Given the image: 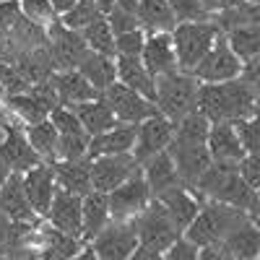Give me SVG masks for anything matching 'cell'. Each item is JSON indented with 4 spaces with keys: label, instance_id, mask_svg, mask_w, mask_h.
I'll return each mask as SVG.
<instances>
[{
    "label": "cell",
    "instance_id": "30bf717a",
    "mask_svg": "<svg viewBox=\"0 0 260 260\" xmlns=\"http://www.w3.org/2000/svg\"><path fill=\"white\" fill-rule=\"evenodd\" d=\"M151 201V190L143 177V172H133L127 180H122L117 187L107 192V203H110V216L112 219H133L138 216L146 203Z\"/></svg>",
    "mask_w": 260,
    "mask_h": 260
},
{
    "label": "cell",
    "instance_id": "ac0fdd59",
    "mask_svg": "<svg viewBox=\"0 0 260 260\" xmlns=\"http://www.w3.org/2000/svg\"><path fill=\"white\" fill-rule=\"evenodd\" d=\"M21 185H24V192L31 203V208L37 211V216H45L52 201V192L57 187L55 182V172L50 164H34L26 172H21Z\"/></svg>",
    "mask_w": 260,
    "mask_h": 260
},
{
    "label": "cell",
    "instance_id": "2e32d148",
    "mask_svg": "<svg viewBox=\"0 0 260 260\" xmlns=\"http://www.w3.org/2000/svg\"><path fill=\"white\" fill-rule=\"evenodd\" d=\"M172 161H175V169H177V177L182 185H192L203 175V169L213 161L206 143H177V141H169L167 146Z\"/></svg>",
    "mask_w": 260,
    "mask_h": 260
},
{
    "label": "cell",
    "instance_id": "816d5d0a",
    "mask_svg": "<svg viewBox=\"0 0 260 260\" xmlns=\"http://www.w3.org/2000/svg\"><path fill=\"white\" fill-rule=\"evenodd\" d=\"M138 3H141V0H115V6H117V8L130 11V13H136V11H138Z\"/></svg>",
    "mask_w": 260,
    "mask_h": 260
},
{
    "label": "cell",
    "instance_id": "cb8c5ba5",
    "mask_svg": "<svg viewBox=\"0 0 260 260\" xmlns=\"http://www.w3.org/2000/svg\"><path fill=\"white\" fill-rule=\"evenodd\" d=\"M206 148L213 161H240L245 156V148L237 138L232 122H211L206 136Z\"/></svg>",
    "mask_w": 260,
    "mask_h": 260
},
{
    "label": "cell",
    "instance_id": "836d02e7",
    "mask_svg": "<svg viewBox=\"0 0 260 260\" xmlns=\"http://www.w3.org/2000/svg\"><path fill=\"white\" fill-rule=\"evenodd\" d=\"M226 45L229 50L240 57L242 62L257 57L260 52V26L257 24H245V26H232L226 29Z\"/></svg>",
    "mask_w": 260,
    "mask_h": 260
},
{
    "label": "cell",
    "instance_id": "b9f144b4",
    "mask_svg": "<svg viewBox=\"0 0 260 260\" xmlns=\"http://www.w3.org/2000/svg\"><path fill=\"white\" fill-rule=\"evenodd\" d=\"M21 6V16H26L29 21H34L37 26H50L52 21L57 18L52 13L50 0H18Z\"/></svg>",
    "mask_w": 260,
    "mask_h": 260
},
{
    "label": "cell",
    "instance_id": "4fadbf2b",
    "mask_svg": "<svg viewBox=\"0 0 260 260\" xmlns=\"http://www.w3.org/2000/svg\"><path fill=\"white\" fill-rule=\"evenodd\" d=\"M55 104H57V94H55V86H52L50 78L42 81V83H34L31 89L21 91V94L8 96V107L16 112V117L26 125L45 120Z\"/></svg>",
    "mask_w": 260,
    "mask_h": 260
},
{
    "label": "cell",
    "instance_id": "6f0895ef",
    "mask_svg": "<svg viewBox=\"0 0 260 260\" xmlns=\"http://www.w3.org/2000/svg\"><path fill=\"white\" fill-rule=\"evenodd\" d=\"M250 3H257V0H250Z\"/></svg>",
    "mask_w": 260,
    "mask_h": 260
},
{
    "label": "cell",
    "instance_id": "8fae6325",
    "mask_svg": "<svg viewBox=\"0 0 260 260\" xmlns=\"http://www.w3.org/2000/svg\"><path fill=\"white\" fill-rule=\"evenodd\" d=\"M141 164L136 161V156L125 151V154H104V156H94L89 159V177H91V190H102L110 192L112 187H117L122 180H127L133 172H138Z\"/></svg>",
    "mask_w": 260,
    "mask_h": 260
},
{
    "label": "cell",
    "instance_id": "277c9868",
    "mask_svg": "<svg viewBox=\"0 0 260 260\" xmlns=\"http://www.w3.org/2000/svg\"><path fill=\"white\" fill-rule=\"evenodd\" d=\"M245 219H250L245 211L234 208V206H226V203H219V201H208L206 206L198 208L195 219L182 229V237L190 240L195 247H203V245L224 240V237L234 226H240Z\"/></svg>",
    "mask_w": 260,
    "mask_h": 260
},
{
    "label": "cell",
    "instance_id": "484cf974",
    "mask_svg": "<svg viewBox=\"0 0 260 260\" xmlns=\"http://www.w3.org/2000/svg\"><path fill=\"white\" fill-rule=\"evenodd\" d=\"M52 86H55V94H57V102L65 104V107H73L78 102H89L94 96H99V91L94 89V86L86 81L76 68L71 71H60L57 76L50 78Z\"/></svg>",
    "mask_w": 260,
    "mask_h": 260
},
{
    "label": "cell",
    "instance_id": "7c38bea8",
    "mask_svg": "<svg viewBox=\"0 0 260 260\" xmlns=\"http://www.w3.org/2000/svg\"><path fill=\"white\" fill-rule=\"evenodd\" d=\"M99 96L110 104V110L115 112L117 122H136V125H138V122L146 120L148 115L159 112L156 104L151 102V99L141 96V94L133 91V89H127V86L120 83V81L110 83L104 91H99Z\"/></svg>",
    "mask_w": 260,
    "mask_h": 260
},
{
    "label": "cell",
    "instance_id": "ab89813d",
    "mask_svg": "<svg viewBox=\"0 0 260 260\" xmlns=\"http://www.w3.org/2000/svg\"><path fill=\"white\" fill-rule=\"evenodd\" d=\"M78 242H81V237H73V234H65L60 229H50L45 234V245H47V255L52 257H76L78 255Z\"/></svg>",
    "mask_w": 260,
    "mask_h": 260
},
{
    "label": "cell",
    "instance_id": "9c48e42d",
    "mask_svg": "<svg viewBox=\"0 0 260 260\" xmlns=\"http://www.w3.org/2000/svg\"><path fill=\"white\" fill-rule=\"evenodd\" d=\"M240 71H242V60L229 50L224 37H216L211 50L198 60V65L190 73L198 78V83H221V81L237 78Z\"/></svg>",
    "mask_w": 260,
    "mask_h": 260
},
{
    "label": "cell",
    "instance_id": "f546056e",
    "mask_svg": "<svg viewBox=\"0 0 260 260\" xmlns=\"http://www.w3.org/2000/svg\"><path fill=\"white\" fill-rule=\"evenodd\" d=\"M141 167H143L141 172H143V177H146V182H148V190L154 192V195L180 182L177 169H175V161H172V156H169L167 148L159 151V154H154V156H148Z\"/></svg>",
    "mask_w": 260,
    "mask_h": 260
},
{
    "label": "cell",
    "instance_id": "5b68a950",
    "mask_svg": "<svg viewBox=\"0 0 260 260\" xmlns=\"http://www.w3.org/2000/svg\"><path fill=\"white\" fill-rule=\"evenodd\" d=\"M154 104L156 110L169 117L172 122H177L182 115L195 110V94H198V78L192 73H185L180 68L167 71L154 76Z\"/></svg>",
    "mask_w": 260,
    "mask_h": 260
},
{
    "label": "cell",
    "instance_id": "d6986e66",
    "mask_svg": "<svg viewBox=\"0 0 260 260\" xmlns=\"http://www.w3.org/2000/svg\"><path fill=\"white\" fill-rule=\"evenodd\" d=\"M0 156L11 167V172H26L29 167L42 161L31 143L26 141L24 130L13 125H3V130H0Z\"/></svg>",
    "mask_w": 260,
    "mask_h": 260
},
{
    "label": "cell",
    "instance_id": "680465c9",
    "mask_svg": "<svg viewBox=\"0 0 260 260\" xmlns=\"http://www.w3.org/2000/svg\"><path fill=\"white\" fill-rule=\"evenodd\" d=\"M0 130H3V122H0Z\"/></svg>",
    "mask_w": 260,
    "mask_h": 260
},
{
    "label": "cell",
    "instance_id": "f5cc1de1",
    "mask_svg": "<svg viewBox=\"0 0 260 260\" xmlns=\"http://www.w3.org/2000/svg\"><path fill=\"white\" fill-rule=\"evenodd\" d=\"M8 175H11V167L3 161V156H0V187H3V182L8 180Z\"/></svg>",
    "mask_w": 260,
    "mask_h": 260
},
{
    "label": "cell",
    "instance_id": "1f68e13d",
    "mask_svg": "<svg viewBox=\"0 0 260 260\" xmlns=\"http://www.w3.org/2000/svg\"><path fill=\"white\" fill-rule=\"evenodd\" d=\"M86 81H89L96 91H104L110 83L117 81V68H115V57H107V55H99V52H86L83 60L78 62L76 68Z\"/></svg>",
    "mask_w": 260,
    "mask_h": 260
},
{
    "label": "cell",
    "instance_id": "f6af8a7d",
    "mask_svg": "<svg viewBox=\"0 0 260 260\" xmlns=\"http://www.w3.org/2000/svg\"><path fill=\"white\" fill-rule=\"evenodd\" d=\"M107 24H110L112 34H122V31H130V29H138L141 26V21L136 13H130V11H122L117 6H112V11H107Z\"/></svg>",
    "mask_w": 260,
    "mask_h": 260
},
{
    "label": "cell",
    "instance_id": "e0dca14e",
    "mask_svg": "<svg viewBox=\"0 0 260 260\" xmlns=\"http://www.w3.org/2000/svg\"><path fill=\"white\" fill-rule=\"evenodd\" d=\"M45 216H47L50 226H55L65 234L81 237V195L78 192H71L65 187H55L50 208H47Z\"/></svg>",
    "mask_w": 260,
    "mask_h": 260
},
{
    "label": "cell",
    "instance_id": "11a10c76",
    "mask_svg": "<svg viewBox=\"0 0 260 260\" xmlns=\"http://www.w3.org/2000/svg\"><path fill=\"white\" fill-rule=\"evenodd\" d=\"M3 96H6V89H3V83H0V102H3Z\"/></svg>",
    "mask_w": 260,
    "mask_h": 260
},
{
    "label": "cell",
    "instance_id": "ee69618b",
    "mask_svg": "<svg viewBox=\"0 0 260 260\" xmlns=\"http://www.w3.org/2000/svg\"><path fill=\"white\" fill-rule=\"evenodd\" d=\"M234 133L240 138L245 154H257V117H247V120H234Z\"/></svg>",
    "mask_w": 260,
    "mask_h": 260
},
{
    "label": "cell",
    "instance_id": "6da1fadb",
    "mask_svg": "<svg viewBox=\"0 0 260 260\" xmlns=\"http://www.w3.org/2000/svg\"><path fill=\"white\" fill-rule=\"evenodd\" d=\"M195 110L208 122H234L247 120L257 112V86L240 76L221 83H198Z\"/></svg>",
    "mask_w": 260,
    "mask_h": 260
},
{
    "label": "cell",
    "instance_id": "f907efd6",
    "mask_svg": "<svg viewBox=\"0 0 260 260\" xmlns=\"http://www.w3.org/2000/svg\"><path fill=\"white\" fill-rule=\"evenodd\" d=\"M76 3H78V0H50V6H52V13H55V16L68 13Z\"/></svg>",
    "mask_w": 260,
    "mask_h": 260
},
{
    "label": "cell",
    "instance_id": "5bb4252c",
    "mask_svg": "<svg viewBox=\"0 0 260 260\" xmlns=\"http://www.w3.org/2000/svg\"><path fill=\"white\" fill-rule=\"evenodd\" d=\"M172 136H175V122H172L169 117H164L161 112H154L148 115L146 120H141L136 125V161L143 164L148 156L159 154V151H164L172 141Z\"/></svg>",
    "mask_w": 260,
    "mask_h": 260
},
{
    "label": "cell",
    "instance_id": "db71d44e",
    "mask_svg": "<svg viewBox=\"0 0 260 260\" xmlns=\"http://www.w3.org/2000/svg\"><path fill=\"white\" fill-rule=\"evenodd\" d=\"M94 3L99 6V11H102V13H107V11H112V6H115V0H94Z\"/></svg>",
    "mask_w": 260,
    "mask_h": 260
},
{
    "label": "cell",
    "instance_id": "7dc6e473",
    "mask_svg": "<svg viewBox=\"0 0 260 260\" xmlns=\"http://www.w3.org/2000/svg\"><path fill=\"white\" fill-rule=\"evenodd\" d=\"M18 16H21L18 0H0V39L8 37V31L16 26Z\"/></svg>",
    "mask_w": 260,
    "mask_h": 260
},
{
    "label": "cell",
    "instance_id": "c3c4849f",
    "mask_svg": "<svg viewBox=\"0 0 260 260\" xmlns=\"http://www.w3.org/2000/svg\"><path fill=\"white\" fill-rule=\"evenodd\" d=\"M164 257H169V260H195V257H198V247L180 234L177 240L164 250Z\"/></svg>",
    "mask_w": 260,
    "mask_h": 260
},
{
    "label": "cell",
    "instance_id": "9a60e30c",
    "mask_svg": "<svg viewBox=\"0 0 260 260\" xmlns=\"http://www.w3.org/2000/svg\"><path fill=\"white\" fill-rule=\"evenodd\" d=\"M47 37H50V57H52L57 71L78 68V62L83 60V55L89 52V47H86L81 31H73L68 26L57 24V21H52V24H50Z\"/></svg>",
    "mask_w": 260,
    "mask_h": 260
},
{
    "label": "cell",
    "instance_id": "681fc988",
    "mask_svg": "<svg viewBox=\"0 0 260 260\" xmlns=\"http://www.w3.org/2000/svg\"><path fill=\"white\" fill-rule=\"evenodd\" d=\"M237 0H201V6L206 8V13H221L229 6H234Z\"/></svg>",
    "mask_w": 260,
    "mask_h": 260
},
{
    "label": "cell",
    "instance_id": "4dcf8cb0",
    "mask_svg": "<svg viewBox=\"0 0 260 260\" xmlns=\"http://www.w3.org/2000/svg\"><path fill=\"white\" fill-rule=\"evenodd\" d=\"M55 172V182L57 187H65L71 192H89L91 190V177H89V161L83 159H62V161H52L50 164Z\"/></svg>",
    "mask_w": 260,
    "mask_h": 260
},
{
    "label": "cell",
    "instance_id": "ffe728a7",
    "mask_svg": "<svg viewBox=\"0 0 260 260\" xmlns=\"http://www.w3.org/2000/svg\"><path fill=\"white\" fill-rule=\"evenodd\" d=\"M156 201L169 213V219L175 221V226L180 232L195 219V213H198V208H201V201L195 198V192L187 185H182V182H177V185H172V187L156 192Z\"/></svg>",
    "mask_w": 260,
    "mask_h": 260
},
{
    "label": "cell",
    "instance_id": "7bdbcfd3",
    "mask_svg": "<svg viewBox=\"0 0 260 260\" xmlns=\"http://www.w3.org/2000/svg\"><path fill=\"white\" fill-rule=\"evenodd\" d=\"M167 3L177 24H182V21H203L208 16L206 8L201 6V0H167Z\"/></svg>",
    "mask_w": 260,
    "mask_h": 260
},
{
    "label": "cell",
    "instance_id": "f1b7e54d",
    "mask_svg": "<svg viewBox=\"0 0 260 260\" xmlns=\"http://www.w3.org/2000/svg\"><path fill=\"white\" fill-rule=\"evenodd\" d=\"M115 68H117V81L125 83L127 89L138 91L141 96L154 102V76L146 71V65L138 57H115Z\"/></svg>",
    "mask_w": 260,
    "mask_h": 260
},
{
    "label": "cell",
    "instance_id": "d4e9b609",
    "mask_svg": "<svg viewBox=\"0 0 260 260\" xmlns=\"http://www.w3.org/2000/svg\"><path fill=\"white\" fill-rule=\"evenodd\" d=\"M229 260H255L260 255V232L252 219H245L221 240Z\"/></svg>",
    "mask_w": 260,
    "mask_h": 260
},
{
    "label": "cell",
    "instance_id": "4316f807",
    "mask_svg": "<svg viewBox=\"0 0 260 260\" xmlns=\"http://www.w3.org/2000/svg\"><path fill=\"white\" fill-rule=\"evenodd\" d=\"M71 110H73V115L78 117V122L83 125V130L89 136L104 133V130H110L117 122L115 112L110 110V104H107L102 96H94L89 102H78V104L71 107Z\"/></svg>",
    "mask_w": 260,
    "mask_h": 260
},
{
    "label": "cell",
    "instance_id": "d6a6232c",
    "mask_svg": "<svg viewBox=\"0 0 260 260\" xmlns=\"http://www.w3.org/2000/svg\"><path fill=\"white\" fill-rule=\"evenodd\" d=\"M24 136L31 143V148L39 154V159H45L50 164L57 159V133H55V125L50 122V117L26 125Z\"/></svg>",
    "mask_w": 260,
    "mask_h": 260
},
{
    "label": "cell",
    "instance_id": "bcb514c9",
    "mask_svg": "<svg viewBox=\"0 0 260 260\" xmlns=\"http://www.w3.org/2000/svg\"><path fill=\"white\" fill-rule=\"evenodd\" d=\"M237 172H240V177L257 190L260 185V161H257V154H245L240 161H237Z\"/></svg>",
    "mask_w": 260,
    "mask_h": 260
},
{
    "label": "cell",
    "instance_id": "8992f818",
    "mask_svg": "<svg viewBox=\"0 0 260 260\" xmlns=\"http://www.w3.org/2000/svg\"><path fill=\"white\" fill-rule=\"evenodd\" d=\"M216 37H219V24H211L206 18L175 24V29H172V45H175L177 68L190 73L198 65V60L211 50Z\"/></svg>",
    "mask_w": 260,
    "mask_h": 260
},
{
    "label": "cell",
    "instance_id": "9f6ffc18",
    "mask_svg": "<svg viewBox=\"0 0 260 260\" xmlns=\"http://www.w3.org/2000/svg\"><path fill=\"white\" fill-rule=\"evenodd\" d=\"M0 60H3V47H0Z\"/></svg>",
    "mask_w": 260,
    "mask_h": 260
},
{
    "label": "cell",
    "instance_id": "d590c367",
    "mask_svg": "<svg viewBox=\"0 0 260 260\" xmlns=\"http://www.w3.org/2000/svg\"><path fill=\"white\" fill-rule=\"evenodd\" d=\"M34 234V224L11 221L0 208V255H16L18 247Z\"/></svg>",
    "mask_w": 260,
    "mask_h": 260
},
{
    "label": "cell",
    "instance_id": "8d00e7d4",
    "mask_svg": "<svg viewBox=\"0 0 260 260\" xmlns=\"http://www.w3.org/2000/svg\"><path fill=\"white\" fill-rule=\"evenodd\" d=\"M208 127H211V122L198 110H190L187 115H182L175 122V136H172V141H177V143H206Z\"/></svg>",
    "mask_w": 260,
    "mask_h": 260
},
{
    "label": "cell",
    "instance_id": "ba28073f",
    "mask_svg": "<svg viewBox=\"0 0 260 260\" xmlns=\"http://www.w3.org/2000/svg\"><path fill=\"white\" fill-rule=\"evenodd\" d=\"M138 245V234L133 219H115V224L107 221L94 237H91V250L102 260H122L130 257Z\"/></svg>",
    "mask_w": 260,
    "mask_h": 260
},
{
    "label": "cell",
    "instance_id": "74e56055",
    "mask_svg": "<svg viewBox=\"0 0 260 260\" xmlns=\"http://www.w3.org/2000/svg\"><path fill=\"white\" fill-rule=\"evenodd\" d=\"M81 37H83L86 47H89L91 52L115 57V34H112V29H110V24H107L104 16H99L96 21H91V24L81 31Z\"/></svg>",
    "mask_w": 260,
    "mask_h": 260
},
{
    "label": "cell",
    "instance_id": "60d3db41",
    "mask_svg": "<svg viewBox=\"0 0 260 260\" xmlns=\"http://www.w3.org/2000/svg\"><path fill=\"white\" fill-rule=\"evenodd\" d=\"M143 39H146L143 26L117 34V37H115V57H138V60H141Z\"/></svg>",
    "mask_w": 260,
    "mask_h": 260
},
{
    "label": "cell",
    "instance_id": "e575fe53",
    "mask_svg": "<svg viewBox=\"0 0 260 260\" xmlns=\"http://www.w3.org/2000/svg\"><path fill=\"white\" fill-rule=\"evenodd\" d=\"M136 16H138L141 24L146 29H151V31H172L175 24H177L167 0H141Z\"/></svg>",
    "mask_w": 260,
    "mask_h": 260
},
{
    "label": "cell",
    "instance_id": "603a6c76",
    "mask_svg": "<svg viewBox=\"0 0 260 260\" xmlns=\"http://www.w3.org/2000/svg\"><path fill=\"white\" fill-rule=\"evenodd\" d=\"M133 143H136V122H115L110 130L89 138L86 156L94 159L104 154H125V151H133Z\"/></svg>",
    "mask_w": 260,
    "mask_h": 260
},
{
    "label": "cell",
    "instance_id": "52a82bcc",
    "mask_svg": "<svg viewBox=\"0 0 260 260\" xmlns=\"http://www.w3.org/2000/svg\"><path fill=\"white\" fill-rule=\"evenodd\" d=\"M47 117L55 125V133H57V159H83L86 151H89L91 136L83 130V125L78 122L71 107L55 104Z\"/></svg>",
    "mask_w": 260,
    "mask_h": 260
},
{
    "label": "cell",
    "instance_id": "3957f363",
    "mask_svg": "<svg viewBox=\"0 0 260 260\" xmlns=\"http://www.w3.org/2000/svg\"><path fill=\"white\" fill-rule=\"evenodd\" d=\"M133 224H136V234H138V245L130 257H136V260L164 257V250L182 234L175 226V221L169 219V213L159 206V201H154V203L148 201L146 208L133 219Z\"/></svg>",
    "mask_w": 260,
    "mask_h": 260
},
{
    "label": "cell",
    "instance_id": "f35d334b",
    "mask_svg": "<svg viewBox=\"0 0 260 260\" xmlns=\"http://www.w3.org/2000/svg\"><path fill=\"white\" fill-rule=\"evenodd\" d=\"M102 16L99 6L94 3V0H78V3L68 11V13H62L60 16V24L62 26H68L73 31H83L86 26L91 24V21H96Z\"/></svg>",
    "mask_w": 260,
    "mask_h": 260
},
{
    "label": "cell",
    "instance_id": "7a4b0ae2",
    "mask_svg": "<svg viewBox=\"0 0 260 260\" xmlns=\"http://www.w3.org/2000/svg\"><path fill=\"white\" fill-rule=\"evenodd\" d=\"M190 190L198 201H219L234 206L257 221V190L240 177L237 161H211L203 175L190 185Z\"/></svg>",
    "mask_w": 260,
    "mask_h": 260
},
{
    "label": "cell",
    "instance_id": "83f0119b",
    "mask_svg": "<svg viewBox=\"0 0 260 260\" xmlns=\"http://www.w3.org/2000/svg\"><path fill=\"white\" fill-rule=\"evenodd\" d=\"M110 221V203H107V192L89 190L81 195V237L91 240V237Z\"/></svg>",
    "mask_w": 260,
    "mask_h": 260
},
{
    "label": "cell",
    "instance_id": "44dd1931",
    "mask_svg": "<svg viewBox=\"0 0 260 260\" xmlns=\"http://www.w3.org/2000/svg\"><path fill=\"white\" fill-rule=\"evenodd\" d=\"M141 62L146 65V71L151 76L175 71L177 68V57H175V45H172V34L169 31H151L143 39Z\"/></svg>",
    "mask_w": 260,
    "mask_h": 260
},
{
    "label": "cell",
    "instance_id": "7402d4cb",
    "mask_svg": "<svg viewBox=\"0 0 260 260\" xmlns=\"http://www.w3.org/2000/svg\"><path fill=\"white\" fill-rule=\"evenodd\" d=\"M0 208L11 221L21 224H37V211L31 208L24 185H21V172H11L8 180L0 187Z\"/></svg>",
    "mask_w": 260,
    "mask_h": 260
}]
</instances>
